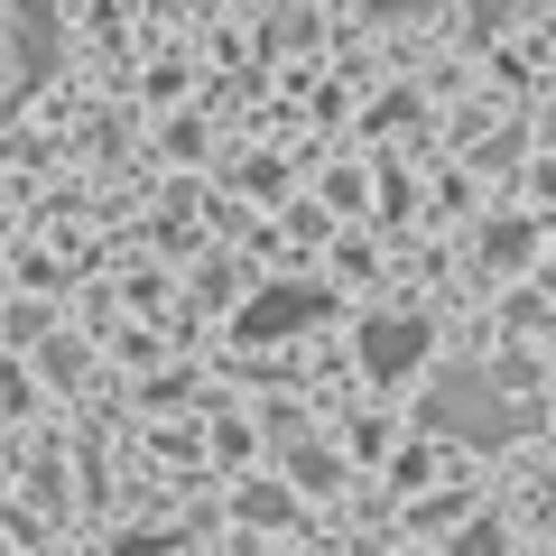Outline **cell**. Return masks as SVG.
<instances>
[{
	"mask_svg": "<svg viewBox=\"0 0 556 556\" xmlns=\"http://www.w3.org/2000/svg\"><path fill=\"white\" fill-rule=\"evenodd\" d=\"M10 47H20V84H47V75H56V56H65L56 10H47V0H20V10H10Z\"/></svg>",
	"mask_w": 556,
	"mask_h": 556,
	"instance_id": "3957f363",
	"label": "cell"
},
{
	"mask_svg": "<svg viewBox=\"0 0 556 556\" xmlns=\"http://www.w3.org/2000/svg\"><path fill=\"white\" fill-rule=\"evenodd\" d=\"M408 362H427V316H371L362 325V371L399 380Z\"/></svg>",
	"mask_w": 556,
	"mask_h": 556,
	"instance_id": "277c9868",
	"label": "cell"
},
{
	"mask_svg": "<svg viewBox=\"0 0 556 556\" xmlns=\"http://www.w3.org/2000/svg\"><path fill=\"white\" fill-rule=\"evenodd\" d=\"M371 10H380V20H399V10H427V0H371Z\"/></svg>",
	"mask_w": 556,
	"mask_h": 556,
	"instance_id": "5b68a950",
	"label": "cell"
},
{
	"mask_svg": "<svg viewBox=\"0 0 556 556\" xmlns=\"http://www.w3.org/2000/svg\"><path fill=\"white\" fill-rule=\"evenodd\" d=\"M529 399H519L510 371H455L445 390H427V427L437 437H464V445H510L529 437Z\"/></svg>",
	"mask_w": 556,
	"mask_h": 556,
	"instance_id": "6da1fadb",
	"label": "cell"
},
{
	"mask_svg": "<svg viewBox=\"0 0 556 556\" xmlns=\"http://www.w3.org/2000/svg\"><path fill=\"white\" fill-rule=\"evenodd\" d=\"M316 316H334L325 288H260V298L232 316V334H241V343H278V334H306Z\"/></svg>",
	"mask_w": 556,
	"mask_h": 556,
	"instance_id": "7a4b0ae2",
	"label": "cell"
}]
</instances>
